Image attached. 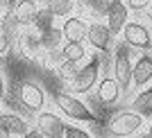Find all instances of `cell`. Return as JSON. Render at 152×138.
<instances>
[{
	"label": "cell",
	"instance_id": "6da1fadb",
	"mask_svg": "<svg viewBox=\"0 0 152 138\" xmlns=\"http://www.w3.org/2000/svg\"><path fill=\"white\" fill-rule=\"evenodd\" d=\"M55 107L59 109L61 115H66V118H70V120H77V122H89V125H98V122H100L98 113L91 111L77 95L66 93V91L55 95Z\"/></svg>",
	"mask_w": 152,
	"mask_h": 138
},
{
	"label": "cell",
	"instance_id": "7a4b0ae2",
	"mask_svg": "<svg viewBox=\"0 0 152 138\" xmlns=\"http://www.w3.org/2000/svg\"><path fill=\"white\" fill-rule=\"evenodd\" d=\"M16 100H18V107L23 109L25 113H34L37 118L41 111H45V91L39 86L37 82H30V79H23V82L16 86Z\"/></svg>",
	"mask_w": 152,
	"mask_h": 138
},
{
	"label": "cell",
	"instance_id": "3957f363",
	"mask_svg": "<svg viewBox=\"0 0 152 138\" xmlns=\"http://www.w3.org/2000/svg\"><path fill=\"white\" fill-rule=\"evenodd\" d=\"M143 122L145 120L129 109V111H118L116 115H111L107 122V129L114 138H129V136H139L141 134Z\"/></svg>",
	"mask_w": 152,
	"mask_h": 138
},
{
	"label": "cell",
	"instance_id": "277c9868",
	"mask_svg": "<svg viewBox=\"0 0 152 138\" xmlns=\"http://www.w3.org/2000/svg\"><path fill=\"white\" fill-rule=\"evenodd\" d=\"M98 84H100V59L98 57H91L89 61L84 63L82 68H80V73H77V77L70 82V93L73 95H86L91 93L93 88H98Z\"/></svg>",
	"mask_w": 152,
	"mask_h": 138
},
{
	"label": "cell",
	"instance_id": "5b68a950",
	"mask_svg": "<svg viewBox=\"0 0 152 138\" xmlns=\"http://www.w3.org/2000/svg\"><path fill=\"white\" fill-rule=\"evenodd\" d=\"M129 45L125 43H118L116 45V52H114V61H111V70H114V79L121 84L123 91L132 88L134 82V63H132V57H129Z\"/></svg>",
	"mask_w": 152,
	"mask_h": 138
},
{
	"label": "cell",
	"instance_id": "8992f818",
	"mask_svg": "<svg viewBox=\"0 0 152 138\" xmlns=\"http://www.w3.org/2000/svg\"><path fill=\"white\" fill-rule=\"evenodd\" d=\"M14 45H16V50L25 57V59L37 61L39 57L45 52L43 50V32L37 30L34 25L32 27H23L20 34L16 36V41H14Z\"/></svg>",
	"mask_w": 152,
	"mask_h": 138
},
{
	"label": "cell",
	"instance_id": "52a82bcc",
	"mask_svg": "<svg viewBox=\"0 0 152 138\" xmlns=\"http://www.w3.org/2000/svg\"><path fill=\"white\" fill-rule=\"evenodd\" d=\"M123 43L139 50H150L152 48V32L145 23L141 20H129L123 30Z\"/></svg>",
	"mask_w": 152,
	"mask_h": 138
},
{
	"label": "cell",
	"instance_id": "ba28073f",
	"mask_svg": "<svg viewBox=\"0 0 152 138\" xmlns=\"http://www.w3.org/2000/svg\"><path fill=\"white\" fill-rule=\"evenodd\" d=\"M34 127H37L45 138H64V136H66V127H68V122H66L59 113L45 109V111H41L37 118H34Z\"/></svg>",
	"mask_w": 152,
	"mask_h": 138
},
{
	"label": "cell",
	"instance_id": "9c48e42d",
	"mask_svg": "<svg viewBox=\"0 0 152 138\" xmlns=\"http://www.w3.org/2000/svg\"><path fill=\"white\" fill-rule=\"evenodd\" d=\"M104 23H107L109 32L111 34H123L125 25L129 23V9H127L125 0H111V5L107 9V16H104Z\"/></svg>",
	"mask_w": 152,
	"mask_h": 138
},
{
	"label": "cell",
	"instance_id": "30bf717a",
	"mask_svg": "<svg viewBox=\"0 0 152 138\" xmlns=\"http://www.w3.org/2000/svg\"><path fill=\"white\" fill-rule=\"evenodd\" d=\"M12 16L20 27H32L41 16V7L37 0H16L12 5Z\"/></svg>",
	"mask_w": 152,
	"mask_h": 138
},
{
	"label": "cell",
	"instance_id": "8fae6325",
	"mask_svg": "<svg viewBox=\"0 0 152 138\" xmlns=\"http://www.w3.org/2000/svg\"><path fill=\"white\" fill-rule=\"evenodd\" d=\"M111 41H114V34L109 32L107 23L91 20V23H89V36H86V43H89L95 52H107L109 48H111Z\"/></svg>",
	"mask_w": 152,
	"mask_h": 138
},
{
	"label": "cell",
	"instance_id": "7c38bea8",
	"mask_svg": "<svg viewBox=\"0 0 152 138\" xmlns=\"http://www.w3.org/2000/svg\"><path fill=\"white\" fill-rule=\"evenodd\" d=\"M61 32L66 43H84L89 36V23L82 16H68L66 20H61Z\"/></svg>",
	"mask_w": 152,
	"mask_h": 138
},
{
	"label": "cell",
	"instance_id": "4fadbf2b",
	"mask_svg": "<svg viewBox=\"0 0 152 138\" xmlns=\"http://www.w3.org/2000/svg\"><path fill=\"white\" fill-rule=\"evenodd\" d=\"M0 127H2L7 134H12L14 138H23L32 129V125L23 118V115H20V113L9 111V109L0 111Z\"/></svg>",
	"mask_w": 152,
	"mask_h": 138
},
{
	"label": "cell",
	"instance_id": "5bb4252c",
	"mask_svg": "<svg viewBox=\"0 0 152 138\" xmlns=\"http://www.w3.org/2000/svg\"><path fill=\"white\" fill-rule=\"evenodd\" d=\"M121 95H123V88L114 77H102L100 84H98V88H95V97H98L104 107L116 104V102L121 100Z\"/></svg>",
	"mask_w": 152,
	"mask_h": 138
},
{
	"label": "cell",
	"instance_id": "9a60e30c",
	"mask_svg": "<svg viewBox=\"0 0 152 138\" xmlns=\"http://www.w3.org/2000/svg\"><path fill=\"white\" fill-rule=\"evenodd\" d=\"M152 82V54H141L134 61V88H148V84Z\"/></svg>",
	"mask_w": 152,
	"mask_h": 138
},
{
	"label": "cell",
	"instance_id": "2e32d148",
	"mask_svg": "<svg viewBox=\"0 0 152 138\" xmlns=\"http://www.w3.org/2000/svg\"><path fill=\"white\" fill-rule=\"evenodd\" d=\"M132 111L139 113L141 118H152V86L143 88V91H139V93L134 95L132 100Z\"/></svg>",
	"mask_w": 152,
	"mask_h": 138
},
{
	"label": "cell",
	"instance_id": "e0dca14e",
	"mask_svg": "<svg viewBox=\"0 0 152 138\" xmlns=\"http://www.w3.org/2000/svg\"><path fill=\"white\" fill-rule=\"evenodd\" d=\"M77 9V0H45V12L52 18H68Z\"/></svg>",
	"mask_w": 152,
	"mask_h": 138
},
{
	"label": "cell",
	"instance_id": "ac0fdd59",
	"mask_svg": "<svg viewBox=\"0 0 152 138\" xmlns=\"http://www.w3.org/2000/svg\"><path fill=\"white\" fill-rule=\"evenodd\" d=\"M66 43V38H64V32H61V25H52L43 32V50L50 52V50H59L61 45Z\"/></svg>",
	"mask_w": 152,
	"mask_h": 138
},
{
	"label": "cell",
	"instance_id": "d6986e66",
	"mask_svg": "<svg viewBox=\"0 0 152 138\" xmlns=\"http://www.w3.org/2000/svg\"><path fill=\"white\" fill-rule=\"evenodd\" d=\"M61 54L66 61H73V63H82L86 57H89V50L84 43H64L61 45Z\"/></svg>",
	"mask_w": 152,
	"mask_h": 138
},
{
	"label": "cell",
	"instance_id": "ffe728a7",
	"mask_svg": "<svg viewBox=\"0 0 152 138\" xmlns=\"http://www.w3.org/2000/svg\"><path fill=\"white\" fill-rule=\"evenodd\" d=\"M80 68H82V63H73V61H64L61 66H59L55 73H57V77L61 79V82L70 84L73 79L77 77V73H80Z\"/></svg>",
	"mask_w": 152,
	"mask_h": 138
},
{
	"label": "cell",
	"instance_id": "44dd1931",
	"mask_svg": "<svg viewBox=\"0 0 152 138\" xmlns=\"http://www.w3.org/2000/svg\"><path fill=\"white\" fill-rule=\"evenodd\" d=\"M64 138H93L84 127H80V125H68L66 127V136Z\"/></svg>",
	"mask_w": 152,
	"mask_h": 138
},
{
	"label": "cell",
	"instance_id": "7402d4cb",
	"mask_svg": "<svg viewBox=\"0 0 152 138\" xmlns=\"http://www.w3.org/2000/svg\"><path fill=\"white\" fill-rule=\"evenodd\" d=\"M129 12H148L152 7V0H125Z\"/></svg>",
	"mask_w": 152,
	"mask_h": 138
},
{
	"label": "cell",
	"instance_id": "603a6c76",
	"mask_svg": "<svg viewBox=\"0 0 152 138\" xmlns=\"http://www.w3.org/2000/svg\"><path fill=\"white\" fill-rule=\"evenodd\" d=\"M12 48H14V38L0 32V59L9 54V52H12Z\"/></svg>",
	"mask_w": 152,
	"mask_h": 138
},
{
	"label": "cell",
	"instance_id": "cb8c5ba5",
	"mask_svg": "<svg viewBox=\"0 0 152 138\" xmlns=\"http://www.w3.org/2000/svg\"><path fill=\"white\" fill-rule=\"evenodd\" d=\"M23 138H45V136H43L41 131H39L37 127H32V129H30V131H27V134H25Z\"/></svg>",
	"mask_w": 152,
	"mask_h": 138
},
{
	"label": "cell",
	"instance_id": "d4e9b609",
	"mask_svg": "<svg viewBox=\"0 0 152 138\" xmlns=\"http://www.w3.org/2000/svg\"><path fill=\"white\" fill-rule=\"evenodd\" d=\"M0 138H14V136H12V134H7L5 129H2V127H0Z\"/></svg>",
	"mask_w": 152,
	"mask_h": 138
},
{
	"label": "cell",
	"instance_id": "484cf974",
	"mask_svg": "<svg viewBox=\"0 0 152 138\" xmlns=\"http://www.w3.org/2000/svg\"><path fill=\"white\" fill-rule=\"evenodd\" d=\"M0 95H5V82H2V75H0Z\"/></svg>",
	"mask_w": 152,
	"mask_h": 138
},
{
	"label": "cell",
	"instance_id": "4316f807",
	"mask_svg": "<svg viewBox=\"0 0 152 138\" xmlns=\"http://www.w3.org/2000/svg\"><path fill=\"white\" fill-rule=\"evenodd\" d=\"M145 16H148V20H150V23H152V7H150V9H148V12H145Z\"/></svg>",
	"mask_w": 152,
	"mask_h": 138
},
{
	"label": "cell",
	"instance_id": "83f0119b",
	"mask_svg": "<svg viewBox=\"0 0 152 138\" xmlns=\"http://www.w3.org/2000/svg\"><path fill=\"white\" fill-rule=\"evenodd\" d=\"M145 134H148V138H152V122L148 125V131H145Z\"/></svg>",
	"mask_w": 152,
	"mask_h": 138
},
{
	"label": "cell",
	"instance_id": "f1b7e54d",
	"mask_svg": "<svg viewBox=\"0 0 152 138\" xmlns=\"http://www.w3.org/2000/svg\"><path fill=\"white\" fill-rule=\"evenodd\" d=\"M2 18H5V14L0 12V30H2Z\"/></svg>",
	"mask_w": 152,
	"mask_h": 138
},
{
	"label": "cell",
	"instance_id": "f546056e",
	"mask_svg": "<svg viewBox=\"0 0 152 138\" xmlns=\"http://www.w3.org/2000/svg\"><path fill=\"white\" fill-rule=\"evenodd\" d=\"M139 138H148V134H139Z\"/></svg>",
	"mask_w": 152,
	"mask_h": 138
},
{
	"label": "cell",
	"instance_id": "4dcf8cb0",
	"mask_svg": "<svg viewBox=\"0 0 152 138\" xmlns=\"http://www.w3.org/2000/svg\"><path fill=\"white\" fill-rule=\"evenodd\" d=\"M0 102H2V95H0Z\"/></svg>",
	"mask_w": 152,
	"mask_h": 138
}]
</instances>
